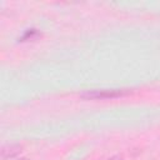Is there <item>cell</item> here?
Instances as JSON below:
<instances>
[{"label": "cell", "mask_w": 160, "mask_h": 160, "mask_svg": "<svg viewBox=\"0 0 160 160\" xmlns=\"http://www.w3.org/2000/svg\"><path fill=\"white\" fill-rule=\"evenodd\" d=\"M129 90L125 89H106V90H92V91H86L81 96L86 99H112L118 96L126 95Z\"/></svg>", "instance_id": "obj_1"}, {"label": "cell", "mask_w": 160, "mask_h": 160, "mask_svg": "<svg viewBox=\"0 0 160 160\" xmlns=\"http://www.w3.org/2000/svg\"><path fill=\"white\" fill-rule=\"evenodd\" d=\"M20 151H21V146L20 145H18V144H9V145L2 146V149H1V158H2V160H8V159H11V158L16 156Z\"/></svg>", "instance_id": "obj_2"}, {"label": "cell", "mask_w": 160, "mask_h": 160, "mask_svg": "<svg viewBox=\"0 0 160 160\" xmlns=\"http://www.w3.org/2000/svg\"><path fill=\"white\" fill-rule=\"evenodd\" d=\"M108 160H124V159L120 158V156H112V158H110V159H108Z\"/></svg>", "instance_id": "obj_3"}, {"label": "cell", "mask_w": 160, "mask_h": 160, "mask_svg": "<svg viewBox=\"0 0 160 160\" xmlns=\"http://www.w3.org/2000/svg\"><path fill=\"white\" fill-rule=\"evenodd\" d=\"M20 160H28V159H20Z\"/></svg>", "instance_id": "obj_4"}]
</instances>
